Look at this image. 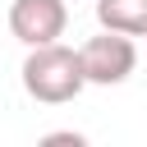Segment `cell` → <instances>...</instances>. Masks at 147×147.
I'll list each match as a JSON object with an SVG mask.
<instances>
[{
    "label": "cell",
    "mask_w": 147,
    "mask_h": 147,
    "mask_svg": "<svg viewBox=\"0 0 147 147\" xmlns=\"http://www.w3.org/2000/svg\"><path fill=\"white\" fill-rule=\"evenodd\" d=\"M64 28H69V5L64 0H14L9 5V32L28 51L60 41Z\"/></svg>",
    "instance_id": "3"
},
{
    "label": "cell",
    "mask_w": 147,
    "mask_h": 147,
    "mask_svg": "<svg viewBox=\"0 0 147 147\" xmlns=\"http://www.w3.org/2000/svg\"><path fill=\"white\" fill-rule=\"evenodd\" d=\"M87 83V69H83V51L64 46V41H51V46H32L28 60H23V92L41 106H64L74 101Z\"/></svg>",
    "instance_id": "1"
},
{
    "label": "cell",
    "mask_w": 147,
    "mask_h": 147,
    "mask_svg": "<svg viewBox=\"0 0 147 147\" xmlns=\"http://www.w3.org/2000/svg\"><path fill=\"white\" fill-rule=\"evenodd\" d=\"M83 69H87V83L92 87H119L133 78L138 69V46L129 32H115V28H101L96 37H87L83 46Z\"/></svg>",
    "instance_id": "2"
},
{
    "label": "cell",
    "mask_w": 147,
    "mask_h": 147,
    "mask_svg": "<svg viewBox=\"0 0 147 147\" xmlns=\"http://www.w3.org/2000/svg\"><path fill=\"white\" fill-rule=\"evenodd\" d=\"M96 23L129 37H147V0H96Z\"/></svg>",
    "instance_id": "4"
}]
</instances>
